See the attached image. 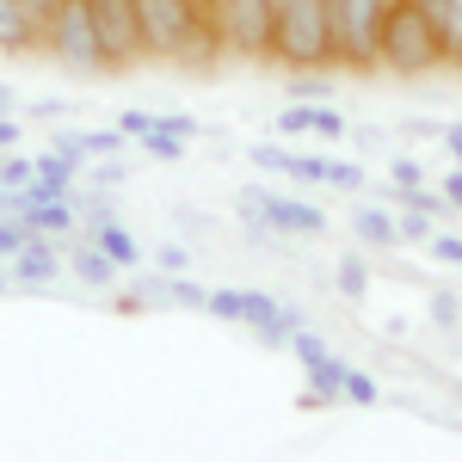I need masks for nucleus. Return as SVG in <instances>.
<instances>
[{
	"label": "nucleus",
	"instance_id": "bb28decb",
	"mask_svg": "<svg viewBox=\"0 0 462 462\" xmlns=\"http://www.w3.org/2000/svg\"><path fill=\"white\" fill-rule=\"evenodd\" d=\"M394 185H420V167H413V161H407V154H401V161H394Z\"/></svg>",
	"mask_w": 462,
	"mask_h": 462
},
{
	"label": "nucleus",
	"instance_id": "2eb2a0df",
	"mask_svg": "<svg viewBox=\"0 0 462 462\" xmlns=\"http://www.w3.org/2000/svg\"><path fill=\"white\" fill-rule=\"evenodd\" d=\"M352 228H357V241H364V247H394V241H401V235H394V216L376 210V204H370V210H357Z\"/></svg>",
	"mask_w": 462,
	"mask_h": 462
},
{
	"label": "nucleus",
	"instance_id": "ddd939ff",
	"mask_svg": "<svg viewBox=\"0 0 462 462\" xmlns=\"http://www.w3.org/2000/svg\"><path fill=\"white\" fill-rule=\"evenodd\" d=\"M93 247L111 253L117 265H136V259H143V247L130 241V228H124V222H111V216H99V222H93Z\"/></svg>",
	"mask_w": 462,
	"mask_h": 462
},
{
	"label": "nucleus",
	"instance_id": "7ed1b4c3",
	"mask_svg": "<svg viewBox=\"0 0 462 462\" xmlns=\"http://www.w3.org/2000/svg\"><path fill=\"white\" fill-rule=\"evenodd\" d=\"M37 50H50V56L74 74L106 69V50H99V32H93L87 0H56V6L43 13V25H37Z\"/></svg>",
	"mask_w": 462,
	"mask_h": 462
},
{
	"label": "nucleus",
	"instance_id": "f03ea898",
	"mask_svg": "<svg viewBox=\"0 0 462 462\" xmlns=\"http://www.w3.org/2000/svg\"><path fill=\"white\" fill-rule=\"evenodd\" d=\"M272 62L290 74L333 69V13L327 0H272Z\"/></svg>",
	"mask_w": 462,
	"mask_h": 462
},
{
	"label": "nucleus",
	"instance_id": "2f4dec72",
	"mask_svg": "<svg viewBox=\"0 0 462 462\" xmlns=\"http://www.w3.org/2000/svg\"><path fill=\"white\" fill-rule=\"evenodd\" d=\"M426 6H438V0H426Z\"/></svg>",
	"mask_w": 462,
	"mask_h": 462
},
{
	"label": "nucleus",
	"instance_id": "393cba45",
	"mask_svg": "<svg viewBox=\"0 0 462 462\" xmlns=\"http://www.w3.org/2000/svg\"><path fill=\"white\" fill-rule=\"evenodd\" d=\"M13 6H19V13H25V19H32V25H43V13H50V6H56V0H13Z\"/></svg>",
	"mask_w": 462,
	"mask_h": 462
},
{
	"label": "nucleus",
	"instance_id": "9d476101",
	"mask_svg": "<svg viewBox=\"0 0 462 462\" xmlns=\"http://www.w3.org/2000/svg\"><path fill=\"white\" fill-rule=\"evenodd\" d=\"M290 179H320L333 191H357L364 185V167L357 161H327V154H290Z\"/></svg>",
	"mask_w": 462,
	"mask_h": 462
},
{
	"label": "nucleus",
	"instance_id": "5701e85b",
	"mask_svg": "<svg viewBox=\"0 0 462 462\" xmlns=\"http://www.w3.org/2000/svg\"><path fill=\"white\" fill-rule=\"evenodd\" d=\"M426 247H431V259H444V265H462V241H457V235H431Z\"/></svg>",
	"mask_w": 462,
	"mask_h": 462
},
{
	"label": "nucleus",
	"instance_id": "423d86ee",
	"mask_svg": "<svg viewBox=\"0 0 462 462\" xmlns=\"http://www.w3.org/2000/svg\"><path fill=\"white\" fill-rule=\"evenodd\" d=\"M241 216H247V228L265 241V228H284V235H302V241H315L327 235V216L315 204H302V198H278V191H265V185H247L241 198Z\"/></svg>",
	"mask_w": 462,
	"mask_h": 462
},
{
	"label": "nucleus",
	"instance_id": "1a4fd4ad",
	"mask_svg": "<svg viewBox=\"0 0 462 462\" xmlns=\"http://www.w3.org/2000/svg\"><path fill=\"white\" fill-rule=\"evenodd\" d=\"M278 130H284V136H302V130H309L320 143H339V136H346V117L333 106H320V99H309V106H290L284 117H278Z\"/></svg>",
	"mask_w": 462,
	"mask_h": 462
},
{
	"label": "nucleus",
	"instance_id": "412c9836",
	"mask_svg": "<svg viewBox=\"0 0 462 462\" xmlns=\"http://www.w3.org/2000/svg\"><path fill=\"white\" fill-rule=\"evenodd\" d=\"M80 148H87L93 161H99V154H117V148H124V130H93V136H80Z\"/></svg>",
	"mask_w": 462,
	"mask_h": 462
},
{
	"label": "nucleus",
	"instance_id": "a878e982",
	"mask_svg": "<svg viewBox=\"0 0 462 462\" xmlns=\"http://www.w3.org/2000/svg\"><path fill=\"white\" fill-rule=\"evenodd\" d=\"M161 265H167V272H185V265H191V253H185V247H161Z\"/></svg>",
	"mask_w": 462,
	"mask_h": 462
},
{
	"label": "nucleus",
	"instance_id": "0eeeda50",
	"mask_svg": "<svg viewBox=\"0 0 462 462\" xmlns=\"http://www.w3.org/2000/svg\"><path fill=\"white\" fill-rule=\"evenodd\" d=\"M87 13H93L99 50H106V69H136V62H148L143 25H136V0H87Z\"/></svg>",
	"mask_w": 462,
	"mask_h": 462
},
{
	"label": "nucleus",
	"instance_id": "f3484780",
	"mask_svg": "<svg viewBox=\"0 0 462 462\" xmlns=\"http://www.w3.org/2000/svg\"><path fill=\"white\" fill-rule=\"evenodd\" d=\"M333 284H339V296H346V302H357V296L370 290V265H364L357 253H346V259H339V278H333Z\"/></svg>",
	"mask_w": 462,
	"mask_h": 462
},
{
	"label": "nucleus",
	"instance_id": "39448f33",
	"mask_svg": "<svg viewBox=\"0 0 462 462\" xmlns=\"http://www.w3.org/2000/svg\"><path fill=\"white\" fill-rule=\"evenodd\" d=\"M389 0H333V69H376V32Z\"/></svg>",
	"mask_w": 462,
	"mask_h": 462
},
{
	"label": "nucleus",
	"instance_id": "f8f14e48",
	"mask_svg": "<svg viewBox=\"0 0 462 462\" xmlns=\"http://www.w3.org/2000/svg\"><path fill=\"white\" fill-rule=\"evenodd\" d=\"M69 185H74V161L69 154H37V173H32V191L37 198H69Z\"/></svg>",
	"mask_w": 462,
	"mask_h": 462
},
{
	"label": "nucleus",
	"instance_id": "f257e3e1",
	"mask_svg": "<svg viewBox=\"0 0 462 462\" xmlns=\"http://www.w3.org/2000/svg\"><path fill=\"white\" fill-rule=\"evenodd\" d=\"M376 69L389 74H431L444 69V37L426 0H389L383 32H376Z\"/></svg>",
	"mask_w": 462,
	"mask_h": 462
},
{
	"label": "nucleus",
	"instance_id": "cd10ccee",
	"mask_svg": "<svg viewBox=\"0 0 462 462\" xmlns=\"http://www.w3.org/2000/svg\"><path fill=\"white\" fill-rule=\"evenodd\" d=\"M444 204H462V167H457V173H444Z\"/></svg>",
	"mask_w": 462,
	"mask_h": 462
},
{
	"label": "nucleus",
	"instance_id": "dca6fc26",
	"mask_svg": "<svg viewBox=\"0 0 462 462\" xmlns=\"http://www.w3.org/2000/svg\"><path fill=\"white\" fill-rule=\"evenodd\" d=\"M32 43H37V25L13 0H0V50H32Z\"/></svg>",
	"mask_w": 462,
	"mask_h": 462
},
{
	"label": "nucleus",
	"instance_id": "6ab92c4d",
	"mask_svg": "<svg viewBox=\"0 0 462 462\" xmlns=\"http://www.w3.org/2000/svg\"><path fill=\"white\" fill-rule=\"evenodd\" d=\"M32 173H37V161H25V154H6V161H0V185H6V191H25Z\"/></svg>",
	"mask_w": 462,
	"mask_h": 462
},
{
	"label": "nucleus",
	"instance_id": "9b49d317",
	"mask_svg": "<svg viewBox=\"0 0 462 462\" xmlns=\"http://www.w3.org/2000/svg\"><path fill=\"white\" fill-rule=\"evenodd\" d=\"M13 278L19 284H56L62 278V253L50 247V235H32L25 247L13 253Z\"/></svg>",
	"mask_w": 462,
	"mask_h": 462
},
{
	"label": "nucleus",
	"instance_id": "473e14b6",
	"mask_svg": "<svg viewBox=\"0 0 462 462\" xmlns=\"http://www.w3.org/2000/svg\"><path fill=\"white\" fill-rule=\"evenodd\" d=\"M0 191H6V185H0Z\"/></svg>",
	"mask_w": 462,
	"mask_h": 462
},
{
	"label": "nucleus",
	"instance_id": "a211bd4d",
	"mask_svg": "<svg viewBox=\"0 0 462 462\" xmlns=\"http://www.w3.org/2000/svg\"><path fill=\"white\" fill-rule=\"evenodd\" d=\"M339 401H357V407H370V401H376V383H370L364 370H352V364H346V376H339Z\"/></svg>",
	"mask_w": 462,
	"mask_h": 462
},
{
	"label": "nucleus",
	"instance_id": "7c9ffc66",
	"mask_svg": "<svg viewBox=\"0 0 462 462\" xmlns=\"http://www.w3.org/2000/svg\"><path fill=\"white\" fill-rule=\"evenodd\" d=\"M0 111H13V87H0Z\"/></svg>",
	"mask_w": 462,
	"mask_h": 462
},
{
	"label": "nucleus",
	"instance_id": "6e6552de",
	"mask_svg": "<svg viewBox=\"0 0 462 462\" xmlns=\"http://www.w3.org/2000/svg\"><path fill=\"white\" fill-rule=\"evenodd\" d=\"M210 315H222V320H241V327H253L259 339H272V346H284L290 339V327L296 320L272 302V296H259V290H210V302H204Z\"/></svg>",
	"mask_w": 462,
	"mask_h": 462
},
{
	"label": "nucleus",
	"instance_id": "c85d7f7f",
	"mask_svg": "<svg viewBox=\"0 0 462 462\" xmlns=\"http://www.w3.org/2000/svg\"><path fill=\"white\" fill-rule=\"evenodd\" d=\"M13 143H19V124H13V117L0 111V148H13Z\"/></svg>",
	"mask_w": 462,
	"mask_h": 462
},
{
	"label": "nucleus",
	"instance_id": "aec40b11",
	"mask_svg": "<svg viewBox=\"0 0 462 462\" xmlns=\"http://www.w3.org/2000/svg\"><path fill=\"white\" fill-rule=\"evenodd\" d=\"M25 241H32V228H25L19 216H13V222H0V259H6V265H13V253L25 247Z\"/></svg>",
	"mask_w": 462,
	"mask_h": 462
},
{
	"label": "nucleus",
	"instance_id": "4be33fe9",
	"mask_svg": "<svg viewBox=\"0 0 462 462\" xmlns=\"http://www.w3.org/2000/svg\"><path fill=\"white\" fill-rule=\"evenodd\" d=\"M253 167H272V173H290V148L259 143V148H253Z\"/></svg>",
	"mask_w": 462,
	"mask_h": 462
},
{
	"label": "nucleus",
	"instance_id": "c756f323",
	"mask_svg": "<svg viewBox=\"0 0 462 462\" xmlns=\"http://www.w3.org/2000/svg\"><path fill=\"white\" fill-rule=\"evenodd\" d=\"M444 143H450V154L462 161V124H450V130H444Z\"/></svg>",
	"mask_w": 462,
	"mask_h": 462
},
{
	"label": "nucleus",
	"instance_id": "20e7f679",
	"mask_svg": "<svg viewBox=\"0 0 462 462\" xmlns=\"http://www.w3.org/2000/svg\"><path fill=\"white\" fill-rule=\"evenodd\" d=\"M210 19L222 56H241V62L272 56V0H210Z\"/></svg>",
	"mask_w": 462,
	"mask_h": 462
},
{
	"label": "nucleus",
	"instance_id": "b1692460",
	"mask_svg": "<svg viewBox=\"0 0 462 462\" xmlns=\"http://www.w3.org/2000/svg\"><path fill=\"white\" fill-rule=\"evenodd\" d=\"M296 99H327V80H290Z\"/></svg>",
	"mask_w": 462,
	"mask_h": 462
},
{
	"label": "nucleus",
	"instance_id": "4468645a",
	"mask_svg": "<svg viewBox=\"0 0 462 462\" xmlns=\"http://www.w3.org/2000/svg\"><path fill=\"white\" fill-rule=\"evenodd\" d=\"M69 272L74 278H80V284H117V272H124V265H117V259H111V253H99V247H87V253H74L69 259Z\"/></svg>",
	"mask_w": 462,
	"mask_h": 462
}]
</instances>
